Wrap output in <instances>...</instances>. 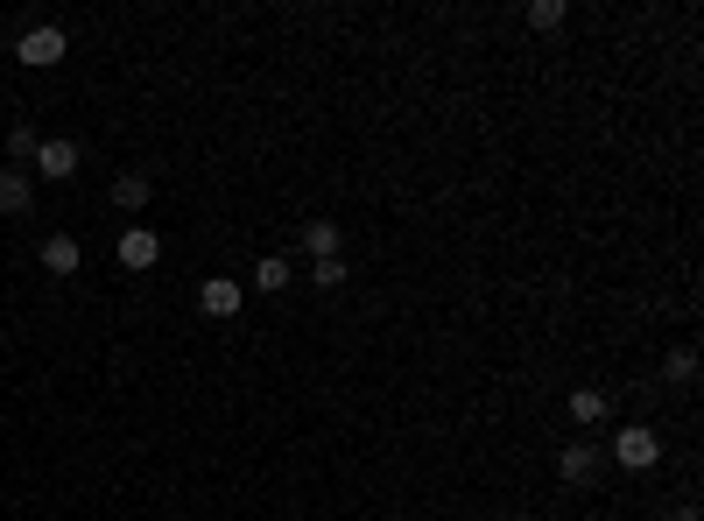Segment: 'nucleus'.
Segmentation results:
<instances>
[{
	"label": "nucleus",
	"instance_id": "nucleus-8",
	"mask_svg": "<svg viewBox=\"0 0 704 521\" xmlns=\"http://www.w3.org/2000/svg\"><path fill=\"white\" fill-rule=\"evenodd\" d=\"M246 282H254L261 296H282V289L296 282V275H290V254H261V261H254V275H246Z\"/></svg>",
	"mask_w": 704,
	"mask_h": 521
},
{
	"label": "nucleus",
	"instance_id": "nucleus-16",
	"mask_svg": "<svg viewBox=\"0 0 704 521\" xmlns=\"http://www.w3.org/2000/svg\"><path fill=\"white\" fill-rule=\"evenodd\" d=\"M311 282H317V289H346V261H338V254H332V261H317V268H311Z\"/></svg>",
	"mask_w": 704,
	"mask_h": 521
},
{
	"label": "nucleus",
	"instance_id": "nucleus-12",
	"mask_svg": "<svg viewBox=\"0 0 704 521\" xmlns=\"http://www.w3.org/2000/svg\"><path fill=\"white\" fill-rule=\"evenodd\" d=\"M570 22V8L564 0H528V29H543V35H557Z\"/></svg>",
	"mask_w": 704,
	"mask_h": 521
},
{
	"label": "nucleus",
	"instance_id": "nucleus-15",
	"mask_svg": "<svg viewBox=\"0 0 704 521\" xmlns=\"http://www.w3.org/2000/svg\"><path fill=\"white\" fill-rule=\"evenodd\" d=\"M35 142H43V134H35L29 121H14V127H8V156H14V163H29V156H35Z\"/></svg>",
	"mask_w": 704,
	"mask_h": 521
},
{
	"label": "nucleus",
	"instance_id": "nucleus-10",
	"mask_svg": "<svg viewBox=\"0 0 704 521\" xmlns=\"http://www.w3.org/2000/svg\"><path fill=\"white\" fill-rule=\"evenodd\" d=\"M303 254H311V261H332V254H338V226H332V219H311V226H303Z\"/></svg>",
	"mask_w": 704,
	"mask_h": 521
},
{
	"label": "nucleus",
	"instance_id": "nucleus-3",
	"mask_svg": "<svg viewBox=\"0 0 704 521\" xmlns=\"http://www.w3.org/2000/svg\"><path fill=\"white\" fill-rule=\"evenodd\" d=\"M599 466H606V451H599V444H585V437L557 451V479H564V487H592Z\"/></svg>",
	"mask_w": 704,
	"mask_h": 521
},
{
	"label": "nucleus",
	"instance_id": "nucleus-13",
	"mask_svg": "<svg viewBox=\"0 0 704 521\" xmlns=\"http://www.w3.org/2000/svg\"><path fill=\"white\" fill-rule=\"evenodd\" d=\"M606 402H613V395H599V388H570V416H578V423H599V416H606Z\"/></svg>",
	"mask_w": 704,
	"mask_h": 521
},
{
	"label": "nucleus",
	"instance_id": "nucleus-11",
	"mask_svg": "<svg viewBox=\"0 0 704 521\" xmlns=\"http://www.w3.org/2000/svg\"><path fill=\"white\" fill-rule=\"evenodd\" d=\"M148 190H156V184H148L141 169H127V177H113V205H120V211H141Z\"/></svg>",
	"mask_w": 704,
	"mask_h": 521
},
{
	"label": "nucleus",
	"instance_id": "nucleus-5",
	"mask_svg": "<svg viewBox=\"0 0 704 521\" xmlns=\"http://www.w3.org/2000/svg\"><path fill=\"white\" fill-rule=\"evenodd\" d=\"M240 303H246V282H225V275L198 282V311L204 317H240Z\"/></svg>",
	"mask_w": 704,
	"mask_h": 521
},
{
	"label": "nucleus",
	"instance_id": "nucleus-1",
	"mask_svg": "<svg viewBox=\"0 0 704 521\" xmlns=\"http://www.w3.org/2000/svg\"><path fill=\"white\" fill-rule=\"evenodd\" d=\"M64 50H71V35L56 29V22H35V29H22V43H14V56H22L29 71H50V64H64Z\"/></svg>",
	"mask_w": 704,
	"mask_h": 521
},
{
	"label": "nucleus",
	"instance_id": "nucleus-9",
	"mask_svg": "<svg viewBox=\"0 0 704 521\" xmlns=\"http://www.w3.org/2000/svg\"><path fill=\"white\" fill-rule=\"evenodd\" d=\"M78 240H71V233H50L43 240V268H50V275H78Z\"/></svg>",
	"mask_w": 704,
	"mask_h": 521
},
{
	"label": "nucleus",
	"instance_id": "nucleus-6",
	"mask_svg": "<svg viewBox=\"0 0 704 521\" xmlns=\"http://www.w3.org/2000/svg\"><path fill=\"white\" fill-rule=\"evenodd\" d=\"M156 261H162V233L127 226V233H120V268H135V275H141V268H156Z\"/></svg>",
	"mask_w": 704,
	"mask_h": 521
},
{
	"label": "nucleus",
	"instance_id": "nucleus-4",
	"mask_svg": "<svg viewBox=\"0 0 704 521\" xmlns=\"http://www.w3.org/2000/svg\"><path fill=\"white\" fill-rule=\"evenodd\" d=\"M35 169H43L50 184H64V177H78V142H64V134H50V142H35Z\"/></svg>",
	"mask_w": 704,
	"mask_h": 521
},
{
	"label": "nucleus",
	"instance_id": "nucleus-14",
	"mask_svg": "<svg viewBox=\"0 0 704 521\" xmlns=\"http://www.w3.org/2000/svg\"><path fill=\"white\" fill-rule=\"evenodd\" d=\"M662 374H670L676 388H691V381H697V353H691V345H676V353L662 360Z\"/></svg>",
	"mask_w": 704,
	"mask_h": 521
},
{
	"label": "nucleus",
	"instance_id": "nucleus-2",
	"mask_svg": "<svg viewBox=\"0 0 704 521\" xmlns=\"http://www.w3.org/2000/svg\"><path fill=\"white\" fill-rule=\"evenodd\" d=\"M655 458H662V437L649 430V423H627V430L613 437V466L620 472H649Z\"/></svg>",
	"mask_w": 704,
	"mask_h": 521
},
{
	"label": "nucleus",
	"instance_id": "nucleus-17",
	"mask_svg": "<svg viewBox=\"0 0 704 521\" xmlns=\"http://www.w3.org/2000/svg\"><path fill=\"white\" fill-rule=\"evenodd\" d=\"M676 521H697V508H676Z\"/></svg>",
	"mask_w": 704,
	"mask_h": 521
},
{
	"label": "nucleus",
	"instance_id": "nucleus-7",
	"mask_svg": "<svg viewBox=\"0 0 704 521\" xmlns=\"http://www.w3.org/2000/svg\"><path fill=\"white\" fill-rule=\"evenodd\" d=\"M29 205H35V184H29V169H0V211H8V219H22Z\"/></svg>",
	"mask_w": 704,
	"mask_h": 521
}]
</instances>
